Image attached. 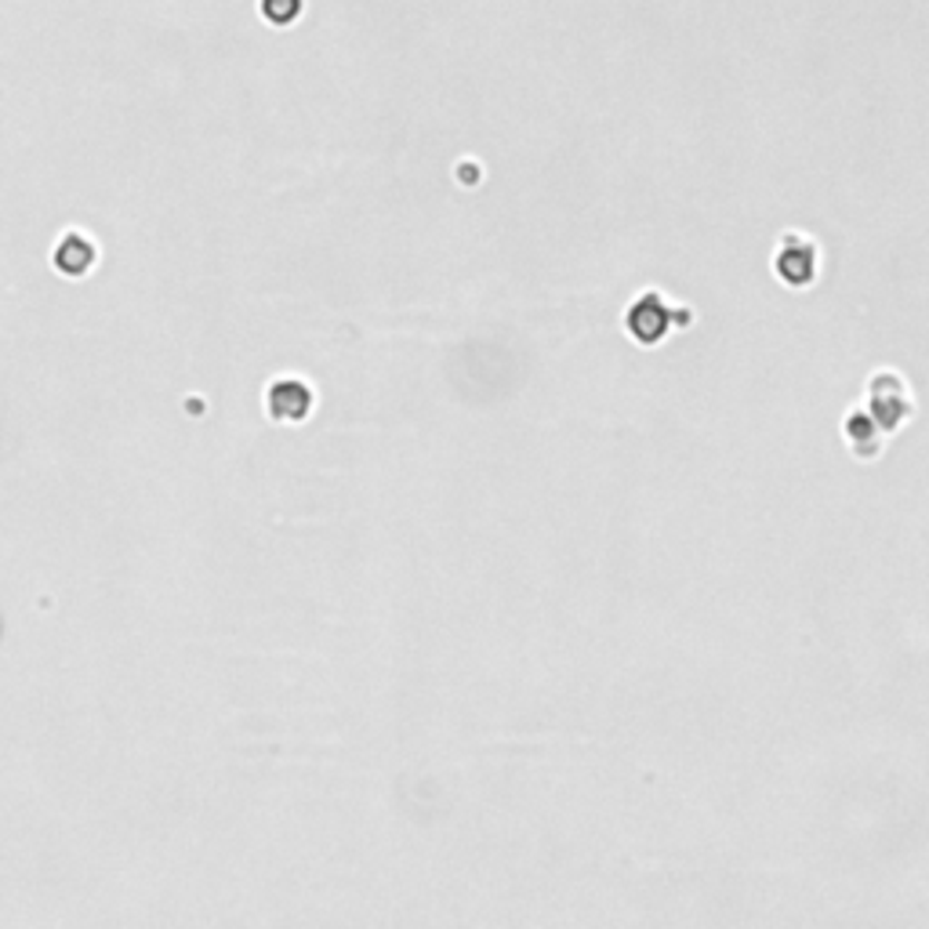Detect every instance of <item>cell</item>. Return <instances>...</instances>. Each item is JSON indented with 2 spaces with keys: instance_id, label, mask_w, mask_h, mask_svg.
Instances as JSON below:
<instances>
[{
  "instance_id": "obj_1",
  "label": "cell",
  "mask_w": 929,
  "mask_h": 929,
  "mask_svg": "<svg viewBox=\"0 0 929 929\" xmlns=\"http://www.w3.org/2000/svg\"><path fill=\"white\" fill-rule=\"evenodd\" d=\"M813 258L818 255H813V247L802 241V236H788L778 251V273L788 280V284L802 287L813 276Z\"/></svg>"
},
{
  "instance_id": "obj_2",
  "label": "cell",
  "mask_w": 929,
  "mask_h": 929,
  "mask_svg": "<svg viewBox=\"0 0 929 929\" xmlns=\"http://www.w3.org/2000/svg\"><path fill=\"white\" fill-rule=\"evenodd\" d=\"M665 323H668V313H665V305H661L657 294H643L628 313V327L639 342H657L661 331H665Z\"/></svg>"
}]
</instances>
